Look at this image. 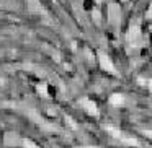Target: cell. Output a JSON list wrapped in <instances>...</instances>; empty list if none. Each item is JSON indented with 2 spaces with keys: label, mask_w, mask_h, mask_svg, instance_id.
<instances>
[{
  "label": "cell",
  "mask_w": 152,
  "mask_h": 148,
  "mask_svg": "<svg viewBox=\"0 0 152 148\" xmlns=\"http://www.w3.org/2000/svg\"><path fill=\"white\" fill-rule=\"evenodd\" d=\"M100 60H102V67H103L105 70H108V72H111V73L115 72V69H113V64H111V60H110L106 56H103V54H102V56H100Z\"/></svg>",
  "instance_id": "obj_1"
},
{
  "label": "cell",
  "mask_w": 152,
  "mask_h": 148,
  "mask_svg": "<svg viewBox=\"0 0 152 148\" xmlns=\"http://www.w3.org/2000/svg\"><path fill=\"white\" fill-rule=\"evenodd\" d=\"M123 103H124V98H123L121 95H113L111 96V104L113 106H121Z\"/></svg>",
  "instance_id": "obj_3"
},
{
  "label": "cell",
  "mask_w": 152,
  "mask_h": 148,
  "mask_svg": "<svg viewBox=\"0 0 152 148\" xmlns=\"http://www.w3.org/2000/svg\"><path fill=\"white\" fill-rule=\"evenodd\" d=\"M83 108H85L87 111L90 112V114H93V116H96V114H98V109H96L95 103L88 101V99H85V101H83Z\"/></svg>",
  "instance_id": "obj_2"
},
{
  "label": "cell",
  "mask_w": 152,
  "mask_h": 148,
  "mask_svg": "<svg viewBox=\"0 0 152 148\" xmlns=\"http://www.w3.org/2000/svg\"><path fill=\"white\" fill-rule=\"evenodd\" d=\"M149 85H151V88H152V82H151V83H149Z\"/></svg>",
  "instance_id": "obj_5"
},
{
  "label": "cell",
  "mask_w": 152,
  "mask_h": 148,
  "mask_svg": "<svg viewBox=\"0 0 152 148\" xmlns=\"http://www.w3.org/2000/svg\"><path fill=\"white\" fill-rule=\"evenodd\" d=\"M147 18H151V20H152V5H151V10L147 12Z\"/></svg>",
  "instance_id": "obj_4"
}]
</instances>
